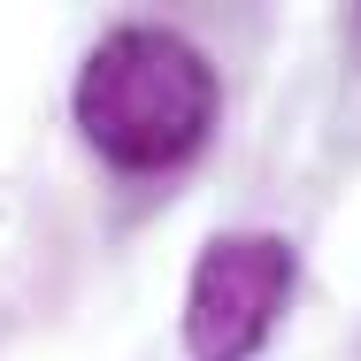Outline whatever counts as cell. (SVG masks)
<instances>
[{
	"label": "cell",
	"mask_w": 361,
	"mask_h": 361,
	"mask_svg": "<svg viewBox=\"0 0 361 361\" xmlns=\"http://www.w3.org/2000/svg\"><path fill=\"white\" fill-rule=\"evenodd\" d=\"M300 254L277 231H216L185 285V354L192 361H254L292 300Z\"/></svg>",
	"instance_id": "7a4b0ae2"
},
{
	"label": "cell",
	"mask_w": 361,
	"mask_h": 361,
	"mask_svg": "<svg viewBox=\"0 0 361 361\" xmlns=\"http://www.w3.org/2000/svg\"><path fill=\"white\" fill-rule=\"evenodd\" d=\"M77 131L85 146L123 169V177H161V169H185L208 131H216L223 85L208 70V54L185 39V31H161V23H123L108 31L85 70H77Z\"/></svg>",
	"instance_id": "6da1fadb"
}]
</instances>
